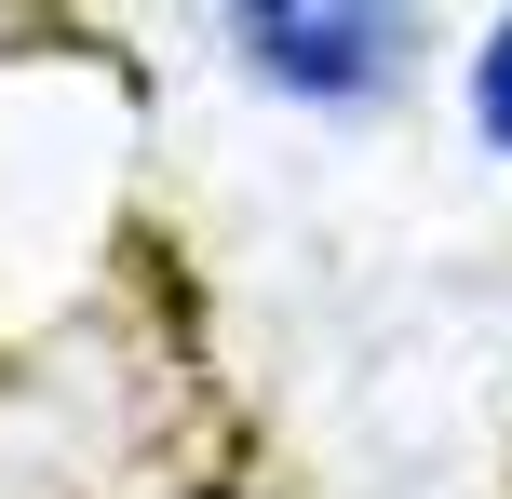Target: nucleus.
<instances>
[{"mask_svg":"<svg viewBox=\"0 0 512 499\" xmlns=\"http://www.w3.org/2000/svg\"><path fill=\"white\" fill-rule=\"evenodd\" d=\"M203 41L283 122H378L432 68V0H203Z\"/></svg>","mask_w":512,"mask_h":499,"instance_id":"nucleus-1","label":"nucleus"},{"mask_svg":"<svg viewBox=\"0 0 512 499\" xmlns=\"http://www.w3.org/2000/svg\"><path fill=\"white\" fill-rule=\"evenodd\" d=\"M176 499H230V486H176Z\"/></svg>","mask_w":512,"mask_h":499,"instance_id":"nucleus-3","label":"nucleus"},{"mask_svg":"<svg viewBox=\"0 0 512 499\" xmlns=\"http://www.w3.org/2000/svg\"><path fill=\"white\" fill-rule=\"evenodd\" d=\"M459 122H472V149L512 176V0L472 27V54H459Z\"/></svg>","mask_w":512,"mask_h":499,"instance_id":"nucleus-2","label":"nucleus"}]
</instances>
